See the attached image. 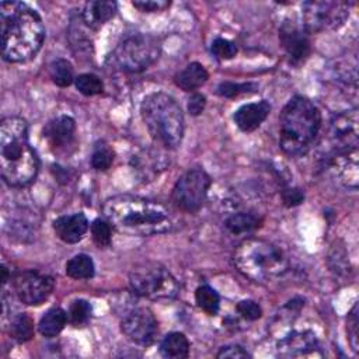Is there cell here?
I'll return each mask as SVG.
<instances>
[{
	"label": "cell",
	"mask_w": 359,
	"mask_h": 359,
	"mask_svg": "<svg viewBox=\"0 0 359 359\" xmlns=\"http://www.w3.org/2000/svg\"><path fill=\"white\" fill-rule=\"evenodd\" d=\"M11 338L17 342H27L34 337V320L27 313L17 314L10 324Z\"/></svg>",
	"instance_id": "cell-29"
},
{
	"label": "cell",
	"mask_w": 359,
	"mask_h": 359,
	"mask_svg": "<svg viewBox=\"0 0 359 359\" xmlns=\"http://www.w3.org/2000/svg\"><path fill=\"white\" fill-rule=\"evenodd\" d=\"M7 280H8V271H7L6 265H3V266H1V282L6 283Z\"/></svg>",
	"instance_id": "cell-42"
},
{
	"label": "cell",
	"mask_w": 359,
	"mask_h": 359,
	"mask_svg": "<svg viewBox=\"0 0 359 359\" xmlns=\"http://www.w3.org/2000/svg\"><path fill=\"white\" fill-rule=\"evenodd\" d=\"M206 107V97L201 93H194L189 98H188V111L191 115L198 116L199 114L203 112Z\"/></svg>",
	"instance_id": "cell-41"
},
{
	"label": "cell",
	"mask_w": 359,
	"mask_h": 359,
	"mask_svg": "<svg viewBox=\"0 0 359 359\" xmlns=\"http://www.w3.org/2000/svg\"><path fill=\"white\" fill-rule=\"evenodd\" d=\"M142 119L156 143L177 149L184 137L185 119L180 104L165 93H151L140 104Z\"/></svg>",
	"instance_id": "cell-5"
},
{
	"label": "cell",
	"mask_w": 359,
	"mask_h": 359,
	"mask_svg": "<svg viewBox=\"0 0 359 359\" xmlns=\"http://www.w3.org/2000/svg\"><path fill=\"white\" fill-rule=\"evenodd\" d=\"M195 302L201 310L209 316H216L220 309V297L209 285H201L195 290Z\"/></svg>",
	"instance_id": "cell-28"
},
{
	"label": "cell",
	"mask_w": 359,
	"mask_h": 359,
	"mask_svg": "<svg viewBox=\"0 0 359 359\" xmlns=\"http://www.w3.org/2000/svg\"><path fill=\"white\" fill-rule=\"evenodd\" d=\"M358 149H351L341 153H334L330 160V170L332 175L342 185L356 189L359 181L358 171Z\"/></svg>",
	"instance_id": "cell-16"
},
{
	"label": "cell",
	"mask_w": 359,
	"mask_h": 359,
	"mask_svg": "<svg viewBox=\"0 0 359 359\" xmlns=\"http://www.w3.org/2000/svg\"><path fill=\"white\" fill-rule=\"evenodd\" d=\"M237 271L257 283L271 282L287 269L285 252L273 243L262 238L241 241L233 255Z\"/></svg>",
	"instance_id": "cell-6"
},
{
	"label": "cell",
	"mask_w": 359,
	"mask_h": 359,
	"mask_svg": "<svg viewBox=\"0 0 359 359\" xmlns=\"http://www.w3.org/2000/svg\"><path fill=\"white\" fill-rule=\"evenodd\" d=\"M321 128V112L303 95L292 97L279 115V147L289 156L306 154Z\"/></svg>",
	"instance_id": "cell-4"
},
{
	"label": "cell",
	"mask_w": 359,
	"mask_h": 359,
	"mask_svg": "<svg viewBox=\"0 0 359 359\" xmlns=\"http://www.w3.org/2000/svg\"><path fill=\"white\" fill-rule=\"evenodd\" d=\"M67 321V313L63 309L52 307L42 316L38 324V331L45 338H53L65 328Z\"/></svg>",
	"instance_id": "cell-23"
},
{
	"label": "cell",
	"mask_w": 359,
	"mask_h": 359,
	"mask_svg": "<svg viewBox=\"0 0 359 359\" xmlns=\"http://www.w3.org/2000/svg\"><path fill=\"white\" fill-rule=\"evenodd\" d=\"M39 160L28 140V123L21 116H6L0 122V174L6 184L21 188L31 184Z\"/></svg>",
	"instance_id": "cell-3"
},
{
	"label": "cell",
	"mask_w": 359,
	"mask_h": 359,
	"mask_svg": "<svg viewBox=\"0 0 359 359\" xmlns=\"http://www.w3.org/2000/svg\"><path fill=\"white\" fill-rule=\"evenodd\" d=\"M115 157V151L114 149L104 140L95 143L94 149H93V154H91V165L93 168H95L97 171H107Z\"/></svg>",
	"instance_id": "cell-30"
},
{
	"label": "cell",
	"mask_w": 359,
	"mask_h": 359,
	"mask_svg": "<svg viewBox=\"0 0 359 359\" xmlns=\"http://www.w3.org/2000/svg\"><path fill=\"white\" fill-rule=\"evenodd\" d=\"M271 112L268 101L261 100L257 102H248L241 105L233 115L234 123L243 132H252L261 126Z\"/></svg>",
	"instance_id": "cell-19"
},
{
	"label": "cell",
	"mask_w": 359,
	"mask_h": 359,
	"mask_svg": "<svg viewBox=\"0 0 359 359\" xmlns=\"http://www.w3.org/2000/svg\"><path fill=\"white\" fill-rule=\"evenodd\" d=\"M132 4L133 7L144 13L163 11L167 7H170V1H164V0H140V1H133Z\"/></svg>",
	"instance_id": "cell-38"
},
{
	"label": "cell",
	"mask_w": 359,
	"mask_h": 359,
	"mask_svg": "<svg viewBox=\"0 0 359 359\" xmlns=\"http://www.w3.org/2000/svg\"><path fill=\"white\" fill-rule=\"evenodd\" d=\"M88 227V220L81 212L63 215L53 220V230L56 236L67 244L79 243L87 233Z\"/></svg>",
	"instance_id": "cell-18"
},
{
	"label": "cell",
	"mask_w": 359,
	"mask_h": 359,
	"mask_svg": "<svg viewBox=\"0 0 359 359\" xmlns=\"http://www.w3.org/2000/svg\"><path fill=\"white\" fill-rule=\"evenodd\" d=\"M318 348V341L311 331H293L278 342V353L280 356H303L314 352Z\"/></svg>",
	"instance_id": "cell-17"
},
{
	"label": "cell",
	"mask_w": 359,
	"mask_h": 359,
	"mask_svg": "<svg viewBox=\"0 0 359 359\" xmlns=\"http://www.w3.org/2000/svg\"><path fill=\"white\" fill-rule=\"evenodd\" d=\"M1 56L11 63L32 59L45 39L41 15L25 3L3 1L0 4Z\"/></svg>",
	"instance_id": "cell-1"
},
{
	"label": "cell",
	"mask_w": 359,
	"mask_h": 359,
	"mask_svg": "<svg viewBox=\"0 0 359 359\" xmlns=\"http://www.w3.org/2000/svg\"><path fill=\"white\" fill-rule=\"evenodd\" d=\"M261 223L262 220L254 213L237 212L226 219L224 226L231 234H241V233H248L258 229Z\"/></svg>",
	"instance_id": "cell-25"
},
{
	"label": "cell",
	"mask_w": 359,
	"mask_h": 359,
	"mask_svg": "<svg viewBox=\"0 0 359 359\" xmlns=\"http://www.w3.org/2000/svg\"><path fill=\"white\" fill-rule=\"evenodd\" d=\"M91 317V304L84 299H77L72 302L67 310L69 323L74 327H83L88 323Z\"/></svg>",
	"instance_id": "cell-31"
},
{
	"label": "cell",
	"mask_w": 359,
	"mask_h": 359,
	"mask_svg": "<svg viewBox=\"0 0 359 359\" xmlns=\"http://www.w3.org/2000/svg\"><path fill=\"white\" fill-rule=\"evenodd\" d=\"M13 287L20 299L27 306H39L53 290V279L36 271H21L13 276Z\"/></svg>",
	"instance_id": "cell-12"
},
{
	"label": "cell",
	"mask_w": 359,
	"mask_h": 359,
	"mask_svg": "<svg viewBox=\"0 0 359 359\" xmlns=\"http://www.w3.org/2000/svg\"><path fill=\"white\" fill-rule=\"evenodd\" d=\"M104 219L121 234L149 237L167 233L172 227L167 209L150 199L135 195H115L102 205Z\"/></svg>",
	"instance_id": "cell-2"
},
{
	"label": "cell",
	"mask_w": 359,
	"mask_h": 359,
	"mask_svg": "<svg viewBox=\"0 0 359 359\" xmlns=\"http://www.w3.org/2000/svg\"><path fill=\"white\" fill-rule=\"evenodd\" d=\"M359 324V318H358V304L355 303L353 307L351 309L349 314H348V321H346V332H348V341L351 344V348L353 349V352H358V339H359V334H358V325Z\"/></svg>",
	"instance_id": "cell-36"
},
{
	"label": "cell",
	"mask_w": 359,
	"mask_h": 359,
	"mask_svg": "<svg viewBox=\"0 0 359 359\" xmlns=\"http://www.w3.org/2000/svg\"><path fill=\"white\" fill-rule=\"evenodd\" d=\"M210 184L212 180L203 168H191L177 180L171 199L178 209L194 213L203 205Z\"/></svg>",
	"instance_id": "cell-10"
},
{
	"label": "cell",
	"mask_w": 359,
	"mask_h": 359,
	"mask_svg": "<svg viewBox=\"0 0 359 359\" xmlns=\"http://www.w3.org/2000/svg\"><path fill=\"white\" fill-rule=\"evenodd\" d=\"M164 157L165 156L158 150L146 149L130 158V165L139 178L143 181H151L167 165Z\"/></svg>",
	"instance_id": "cell-20"
},
{
	"label": "cell",
	"mask_w": 359,
	"mask_h": 359,
	"mask_svg": "<svg viewBox=\"0 0 359 359\" xmlns=\"http://www.w3.org/2000/svg\"><path fill=\"white\" fill-rule=\"evenodd\" d=\"M121 331L136 345H151L158 334V323L147 307H136L128 311L121 321Z\"/></svg>",
	"instance_id": "cell-11"
},
{
	"label": "cell",
	"mask_w": 359,
	"mask_h": 359,
	"mask_svg": "<svg viewBox=\"0 0 359 359\" xmlns=\"http://www.w3.org/2000/svg\"><path fill=\"white\" fill-rule=\"evenodd\" d=\"M48 72L52 81L59 87H69L76 80L72 63L62 57L52 60L48 66Z\"/></svg>",
	"instance_id": "cell-27"
},
{
	"label": "cell",
	"mask_w": 359,
	"mask_h": 359,
	"mask_svg": "<svg viewBox=\"0 0 359 359\" xmlns=\"http://www.w3.org/2000/svg\"><path fill=\"white\" fill-rule=\"evenodd\" d=\"M43 137L55 153H69L76 146V122L72 116L60 115L43 128Z\"/></svg>",
	"instance_id": "cell-15"
},
{
	"label": "cell",
	"mask_w": 359,
	"mask_h": 359,
	"mask_svg": "<svg viewBox=\"0 0 359 359\" xmlns=\"http://www.w3.org/2000/svg\"><path fill=\"white\" fill-rule=\"evenodd\" d=\"M91 236L93 241L100 247V248H107L111 245L112 241V226L107 219H95L91 223Z\"/></svg>",
	"instance_id": "cell-33"
},
{
	"label": "cell",
	"mask_w": 359,
	"mask_h": 359,
	"mask_svg": "<svg viewBox=\"0 0 359 359\" xmlns=\"http://www.w3.org/2000/svg\"><path fill=\"white\" fill-rule=\"evenodd\" d=\"M216 358L223 359V358H230V359H243V358H250V353L240 345H226L219 349L216 353Z\"/></svg>",
	"instance_id": "cell-39"
},
{
	"label": "cell",
	"mask_w": 359,
	"mask_h": 359,
	"mask_svg": "<svg viewBox=\"0 0 359 359\" xmlns=\"http://www.w3.org/2000/svg\"><path fill=\"white\" fill-rule=\"evenodd\" d=\"M257 90V84L254 83H233V81H222L217 88L216 93L220 97H226V98H234L240 94H245V93H252Z\"/></svg>",
	"instance_id": "cell-34"
},
{
	"label": "cell",
	"mask_w": 359,
	"mask_h": 359,
	"mask_svg": "<svg viewBox=\"0 0 359 359\" xmlns=\"http://www.w3.org/2000/svg\"><path fill=\"white\" fill-rule=\"evenodd\" d=\"M158 39L149 34H133L121 41L112 52V63L129 73H139L149 69L160 56Z\"/></svg>",
	"instance_id": "cell-7"
},
{
	"label": "cell",
	"mask_w": 359,
	"mask_h": 359,
	"mask_svg": "<svg viewBox=\"0 0 359 359\" xmlns=\"http://www.w3.org/2000/svg\"><path fill=\"white\" fill-rule=\"evenodd\" d=\"M303 199H304V194L299 188H285L282 191V201L289 208L300 205Z\"/></svg>",
	"instance_id": "cell-40"
},
{
	"label": "cell",
	"mask_w": 359,
	"mask_h": 359,
	"mask_svg": "<svg viewBox=\"0 0 359 359\" xmlns=\"http://www.w3.org/2000/svg\"><path fill=\"white\" fill-rule=\"evenodd\" d=\"M209 79L208 70L198 62H192L187 65L181 72L175 76V84L184 91H194L205 84Z\"/></svg>",
	"instance_id": "cell-22"
},
{
	"label": "cell",
	"mask_w": 359,
	"mask_h": 359,
	"mask_svg": "<svg viewBox=\"0 0 359 359\" xmlns=\"http://www.w3.org/2000/svg\"><path fill=\"white\" fill-rule=\"evenodd\" d=\"M115 14H116L115 1L94 0L84 4V8L81 11V20L90 28H100L107 21H109Z\"/></svg>",
	"instance_id": "cell-21"
},
{
	"label": "cell",
	"mask_w": 359,
	"mask_h": 359,
	"mask_svg": "<svg viewBox=\"0 0 359 359\" xmlns=\"http://www.w3.org/2000/svg\"><path fill=\"white\" fill-rule=\"evenodd\" d=\"M349 15V4L337 0H311L303 3V28L307 32H324L339 28Z\"/></svg>",
	"instance_id": "cell-9"
},
{
	"label": "cell",
	"mask_w": 359,
	"mask_h": 359,
	"mask_svg": "<svg viewBox=\"0 0 359 359\" xmlns=\"http://www.w3.org/2000/svg\"><path fill=\"white\" fill-rule=\"evenodd\" d=\"M160 353L168 359H184L189 353V341L182 332H170L160 344Z\"/></svg>",
	"instance_id": "cell-24"
},
{
	"label": "cell",
	"mask_w": 359,
	"mask_h": 359,
	"mask_svg": "<svg viewBox=\"0 0 359 359\" xmlns=\"http://www.w3.org/2000/svg\"><path fill=\"white\" fill-rule=\"evenodd\" d=\"M358 109L352 108L342 111L330 122L328 142L334 153L358 149L359 144V128H358Z\"/></svg>",
	"instance_id": "cell-13"
},
{
	"label": "cell",
	"mask_w": 359,
	"mask_h": 359,
	"mask_svg": "<svg viewBox=\"0 0 359 359\" xmlns=\"http://www.w3.org/2000/svg\"><path fill=\"white\" fill-rule=\"evenodd\" d=\"M129 285L135 294L146 299H172L178 293L177 279L157 262L135 266L129 273Z\"/></svg>",
	"instance_id": "cell-8"
},
{
	"label": "cell",
	"mask_w": 359,
	"mask_h": 359,
	"mask_svg": "<svg viewBox=\"0 0 359 359\" xmlns=\"http://www.w3.org/2000/svg\"><path fill=\"white\" fill-rule=\"evenodd\" d=\"M210 50L212 53L217 57V59H222V60H229V59H233L236 55H237V45L230 41V39H226V38H216L213 42H212V46H210Z\"/></svg>",
	"instance_id": "cell-35"
},
{
	"label": "cell",
	"mask_w": 359,
	"mask_h": 359,
	"mask_svg": "<svg viewBox=\"0 0 359 359\" xmlns=\"http://www.w3.org/2000/svg\"><path fill=\"white\" fill-rule=\"evenodd\" d=\"M279 42L292 63H303L311 52L309 32L294 22L285 21L279 28Z\"/></svg>",
	"instance_id": "cell-14"
},
{
	"label": "cell",
	"mask_w": 359,
	"mask_h": 359,
	"mask_svg": "<svg viewBox=\"0 0 359 359\" xmlns=\"http://www.w3.org/2000/svg\"><path fill=\"white\" fill-rule=\"evenodd\" d=\"M74 84H76V88L79 90V93H81L83 95H87V97L101 94L104 90L102 80L93 73L79 74L74 80Z\"/></svg>",
	"instance_id": "cell-32"
},
{
	"label": "cell",
	"mask_w": 359,
	"mask_h": 359,
	"mask_svg": "<svg viewBox=\"0 0 359 359\" xmlns=\"http://www.w3.org/2000/svg\"><path fill=\"white\" fill-rule=\"evenodd\" d=\"M236 310L243 318H245L248 321H255V320L261 318V316H262L261 306L254 300H241V302H238L237 306H236Z\"/></svg>",
	"instance_id": "cell-37"
},
{
	"label": "cell",
	"mask_w": 359,
	"mask_h": 359,
	"mask_svg": "<svg viewBox=\"0 0 359 359\" xmlns=\"http://www.w3.org/2000/svg\"><path fill=\"white\" fill-rule=\"evenodd\" d=\"M66 275L72 279H90L94 275V262L87 254H77L66 262Z\"/></svg>",
	"instance_id": "cell-26"
}]
</instances>
